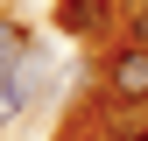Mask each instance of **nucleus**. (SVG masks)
I'll use <instances>...</instances> for the list:
<instances>
[{"label":"nucleus","mask_w":148,"mask_h":141,"mask_svg":"<svg viewBox=\"0 0 148 141\" xmlns=\"http://www.w3.org/2000/svg\"><path fill=\"white\" fill-rule=\"evenodd\" d=\"M28 99H35V57L14 70V78H7V92H0V113H21Z\"/></svg>","instance_id":"nucleus-4"},{"label":"nucleus","mask_w":148,"mask_h":141,"mask_svg":"<svg viewBox=\"0 0 148 141\" xmlns=\"http://www.w3.org/2000/svg\"><path fill=\"white\" fill-rule=\"evenodd\" d=\"M106 92L113 99H148V42H127L106 64Z\"/></svg>","instance_id":"nucleus-1"},{"label":"nucleus","mask_w":148,"mask_h":141,"mask_svg":"<svg viewBox=\"0 0 148 141\" xmlns=\"http://www.w3.org/2000/svg\"><path fill=\"white\" fill-rule=\"evenodd\" d=\"M28 57H35V42H28V28L0 14V92H7V78H14V70H21Z\"/></svg>","instance_id":"nucleus-2"},{"label":"nucleus","mask_w":148,"mask_h":141,"mask_svg":"<svg viewBox=\"0 0 148 141\" xmlns=\"http://www.w3.org/2000/svg\"><path fill=\"white\" fill-rule=\"evenodd\" d=\"M57 21H64L71 35H99L106 21H113V0H64V7H57Z\"/></svg>","instance_id":"nucleus-3"},{"label":"nucleus","mask_w":148,"mask_h":141,"mask_svg":"<svg viewBox=\"0 0 148 141\" xmlns=\"http://www.w3.org/2000/svg\"><path fill=\"white\" fill-rule=\"evenodd\" d=\"M120 141H148V120H141V127H134V134H120Z\"/></svg>","instance_id":"nucleus-5"}]
</instances>
